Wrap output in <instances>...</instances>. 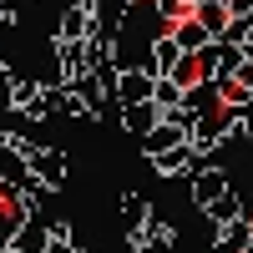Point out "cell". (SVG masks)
<instances>
[{
  "label": "cell",
  "instance_id": "1",
  "mask_svg": "<svg viewBox=\"0 0 253 253\" xmlns=\"http://www.w3.org/2000/svg\"><path fill=\"white\" fill-rule=\"evenodd\" d=\"M101 31V5H86V0H71L56 20V41H91Z\"/></svg>",
  "mask_w": 253,
  "mask_h": 253
},
{
  "label": "cell",
  "instance_id": "2",
  "mask_svg": "<svg viewBox=\"0 0 253 253\" xmlns=\"http://www.w3.org/2000/svg\"><path fill=\"white\" fill-rule=\"evenodd\" d=\"M228 187H233L228 167H223V162H213V167H203V172H198L193 182H187V198H193V208L203 213V208H213V203H218V198L228 193Z\"/></svg>",
  "mask_w": 253,
  "mask_h": 253
},
{
  "label": "cell",
  "instance_id": "3",
  "mask_svg": "<svg viewBox=\"0 0 253 253\" xmlns=\"http://www.w3.org/2000/svg\"><path fill=\"white\" fill-rule=\"evenodd\" d=\"M51 51H56V71H61L66 86H71L76 76L91 71V41H56L51 36Z\"/></svg>",
  "mask_w": 253,
  "mask_h": 253
},
{
  "label": "cell",
  "instance_id": "4",
  "mask_svg": "<svg viewBox=\"0 0 253 253\" xmlns=\"http://www.w3.org/2000/svg\"><path fill=\"white\" fill-rule=\"evenodd\" d=\"M31 172L46 182L51 193H61V187H66V177H71V157H66V147H41L36 162H31Z\"/></svg>",
  "mask_w": 253,
  "mask_h": 253
},
{
  "label": "cell",
  "instance_id": "5",
  "mask_svg": "<svg viewBox=\"0 0 253 253\" xmlns=\"http://www.w3.org/2000/svg\"><path fill=\"white\" fill-rule=\"evenodd\" d=\"M228 107H213V112H203L198 122H193V147L198 152H218V147L228 142Z\"/></svg>",
  "mask_w": 253,
  "mask_h": 253
},
{
  "label": "cell",
  "instance_id": "6",
  "mask_svg": "<svg viewBox=\"0 0 253 253\" xmlns=\"http://www.w3.org/2000/svg\"><path fill=\"white\" fill-rule=\"evenodd\" d=\"M182 142H193V126H182L177 117H162L152 132L142 137V157H157V152H167V147H182Z\"/></svg>",
  "mask_w": 253,
  "mask_h": 253
},
{
  "label": "cell",
  "instance_id": "7",
  "mask_svg": "<svg viewBox=\"0 0 253 253\" xmlns=\"http://www.w3.org/2000/svg\"><path fill=\"white\" fill-rule=\"evenodd\" d=\"M117 122H122V132H126V137H137V142H142V137L162 122V107H157V101H132V107H117Z\"/></svg>",
  "mask_w": 253,
  "mask_h": 253
},
{
  "label": "cell",
  "instance_id": "8",
  "mask_svg": "<svg viewBox=\"0 0 253 253\" xmlns=\"http://www.w3.org/2000/svg\"><path fill=\"white\" fill-rule=\"evenodd\" d=\"M152 71H142V66H126L117 76V107H132V101H152Z\"/></svg>",
  "mask_w": 253,
  "mask_h": 253
},
{
  "label": "cell",
  "instance_id": "9",
  "mask_svg": "<svg viewBox=\"0 0 253 253\" xmlns=\"http://www.w3.org/2000/svg\"><path fill=\"white\" fill-rule=\"evenodd\" d=\"M182 56H193V51H182V46H177V36H172V31H162V36L152 41V51H147V71H152V76H167Z\"/></svg>",
  "mask_w": 253,
  "mask_h": 253
},
{
  "label": "cell",
  "instance_id": "10",
  "mask_svg": "<svg viewBox=\"0 0 253 253\" xmlns=\"http://www.w3.org/2000/svg\"><path fill=\"white\" fill-rule=\"evenodd\" d=\"M10 248H20V253H46V248H51V223L41 218V213H36V218H26V223L15 228Z\"/></svg>",
  "mask_w": 253,
  "mask_h": 253
},
{
  "label": "cell",
  "instance_id": "11",
  "mask_svg": "<svg viewBox=\"0 0 253 253\" xmlns=\"http://www.w3.org/2000/svg\"><path fill=\"white\" fill-rule=\"evenodd\" d=\"M147 162H152V172H157V177H182V182H187V167H193V142L167 147V152L147 157Z\"/></svg>",
  "mask_w": 253,
  "mask_h": 253
},
{
  "label": "cell",
  "instance_id": "12",
  "mask_svg": "<svg viewBox=\"0 0 253 253\" xmlns=\"http://www.w3.org/2000/svg\"><path fill=\"white\" fill-rule=\"evenodd\" d=\"M172 36H177V46H182V51H203V46H213V41H218V36L208 31L198 15H182V20H172Z\"/></svg>",
  "mask_w": 253,
  "mask_h": 253
},
{
  "label": "cell",
  "instance_id": "13",
  "mask_svg": "<svg viewBox=\"0 0 253 253\" xmlns=\"http://www.w3.org/2000/svg\"><path fill=\"white\" fill-rule=\"evenodd\" d=\"M117 208H122V228H147V218H152V203L142 193H132V187L117 198Z\"/></svg>",
  "mask_w": 253,
  "mask_h": 253
},
{
  "label": "cell",
  "instance_id": "14",
  "mask_svg": "<svg viewBox=\"0 0 253 253\" xmlns=\"http://www.w3.org/2000/svg\"><path fill=\"white\" fill-rule=\"evenodd\" d=\"M193 15H198L203 26L213 31V36H223V26L233 20V10H228V0H198V5H193Z\"/></svg>",
  "mask_w": 253,
  "mask_h": 253
},
{
  "label": "cell",
  "instance_id": "15",
  "mask_svg": "<svg viewBox=\"0 0 253 253\" xmlns=\"http://www.w3.org/2000/svg\"><path fill=\"white\" fill-rule=\"evenodd\" d=\"M182 96H187V86H177L172 76H157V81H152V101L162 107V117H172V112L182 107Z\"/></svg>",
  "mask_w": 253,
  "mask_h": 253
},
{
  "label": "cell",
  "instance_id": "16",
  "mask_svg": "<svg viewBox=\"0 0 253 253\" xmlns=\"http://www.w3.org/2000/svg\"><path fill=\"white\" fill-rule=\"evenodd\" d=\"M167 76H172L177 86H198V81H208V76H203V61H198V56H182V61H177V66L167 71Z\"/></svg>",
  "mask_w": 253,
  "mask_h": 253
},
{
  "label": "cell",
  "instance_id": "17",
  "mask_svg": "<svg viewBox=\"0 0 253 253\" xmlns=\"http://www.w3.org/2000/svg\"><path fill=\"white\" fill-rule=\"evenodd\" d=\"M36 96H41V81H31V76H20V71H15V107H20V112H31V107H36Z\"/></svg>",
  "mask_w": 253,
  "mask_h": 253
},
{
  "label": "cell",
  "instance_id": "18",
  "mask_svg": "<svg viewBox=\"0 0 253 253\" xmlns=\"http://www.w3.org/2000/svg\"><path fill=\"white\" fill-rule=\"evenodd\" d=\"M15 228H20V213L10 203H0V248H10V238H15Z\"/></svg>",
  "mask_w": 253,
  "mask_h": 253
},
{
  "label": "cell",
  "instance_id": "19",
  "mask_svg": "<svg viewBox=\"0 0 253 253\" xmlns=\"http://www.w3.org/2000/svg\"><path fill=\"white\" fill-rule=\"evenodd\" d=\"M157 5H162V15H167V20H182V15H193L198 0H157Z\"/></svg>",
  "mask_w": 253,
  "mask_h": 253
},
{
  "label": "cell",
  "instance_id": "20",
  "mask_svg": "<svg viewBox=\"0 0 253 253\" xmlns=\"http://www.w3.org/2000/svg\"><path fill=\"white\" fill-rule=\"evenodd\" d=\"M137 253H172V238H157V233H147V243Z\"/></svg>",
  "mask_w": 253,
  "mask_h": 253
},
{
  "label": "cell",
  "instance_id": "21",
  "mask_svg": "<svg viewBox=\"0 0 253 253\" xmlns=\"http://www.w3.org/2000/svg\"><path fill=\"white\" fill-rule=\"evenodd\" d=\"M46 253H86V248H81L76 238H51V248Z\"/></svg>",
  "mask_w": 253,
  "mask_h": 253
},
{
  "label": "cell",
  "instance_id": "22",
  "mask_svg": "<svg viewBox=\"0 0 253 253\" xmlns=\"http://www.w3.org/2000/svg\"><path fill=\"white\" fill-rule=\"evenodd\" d=\"M228 10L233 15H253V0H228Z\"/></svg>",
  "mask_w": 253,
  "mask_h": 253
},
{
  "label": "cell",
  "instance_id": "23",
  "mask_svg": "<svg viewBox=\"0 0 253 253\" xmlns=\"http://www.w3.org/2000/svg\"><path fill=\"white\" fill-rule=\"evenodd\" d=\"M238 81H243V86L253 91V61H243V71H238Z\"/></svg>",
  "mask_w": 253,
  "mask_h": 253
},
{
  "label": "cell",
  "instance_id": "24",
  "mask_svg": "<svg viewBox=\"0 0 253 253\" xmlns=\"http://www.w3.org/2000/svg\"><path fill=\"white\" fill-rule=\"evenodd\" d=\"M243 56H248V61H253V36H248V41H243Z\"/></svg>",
  "mask_w": 253,
  "mask_h": 253
},
{
  "label": "cell",
  "instance_id": "25",
  "mask_svg": "<svg viewBox=\"0 0 253 253\" xmlns=\"http://www.w3.org/2000/svg\"><path fill=\"white\" fill-rule=\"evenodd\" d=\"M5 253H20V248H5Z\"/></svg>",
  "mask_w": 253,
  "mask_h": 253
},
{
  "label": "cell",
  "instance_id": "26",
  "mask_svg": "<svg viewBox=\"0 0 253 253\" xmlns=\"http://www.w3.org/2000/svg\"><path fill=\"white\" fill-rule=\"evenodd\" d=\"M248 253H253V248H248Z\"/></svg>",
  "mask_w": 253,
  "mask_h": 253
}]
</instances>
